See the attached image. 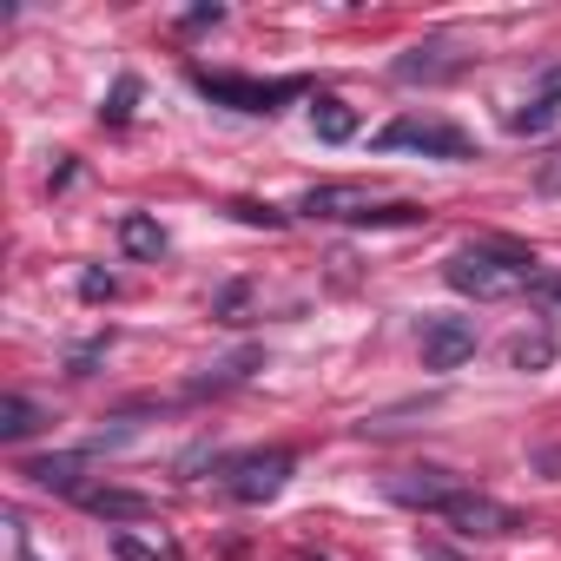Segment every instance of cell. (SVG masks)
<instances>
[{"mask_svg": "<svg viewBox=\"0 0 561 561\" xmlns=\"http://www.w3.org/2000/svg\"><path fill=\"white\" fill-rule=\"evenodd\" d=\"M443 285L476 298V305H495V298H515L535 285V257L528 251H508V244H469L443 264Z\"/></svg>", "mask_w": 561, "mask_h": 561, "instance_id": "obj_1", "label": "cell"}, {"mask_svg": "<svg viewBox=\"0 0 561 561\" xmlns=\"http://www.w3.org/2000/svg\"><path fill=\"white\" fill-rule=\"evenodd\" d=\"M377 146H383V152H430V159H476L469 133L449 126V119H436V113H403V119H390V126L377 133Z\"/></svg>", "mask_w": 561, "mask_h": 561, "instance_id": "obj_2", "label": "cell"}, {"mask_svg": "<svg viewBox=\"0 0 561 561\" xmlns=\"http://www.w3.org/2000/svg\"><path fill=\"white\" fill-rule=\"evenodd\" d=\"M436 515H443L456 535H469V541H502V535H522V528H528L508 502H495V495H482V489H456Z\"/></svg>", "mask_w": 561, "mask_h": 561, "instance_id": "obj_3", "label": "cell"}, {"mask_svg": "<svg viewBox=\"0 0 561 561\" xmlns=\"http://www.w3.org/2000/svg\"><path fill=\"white\" fill-rule=\"evenodd\" d=\"M192 87L231 113H277L285 100H298V80H238V73H192Z\"/></svg>", "mask_w": 561, "mask_h": 561, "instance_id": "obj_4", "label": "cell"}, {"mask_svg": "<svg viewBox=\"0 0 561 561\" xmlns=\"http://www.w3.org/2000/svg\"><path fill=\"white\" fill-rule=\"evenodd\" d=\"M291 476V449H251V456H231L225 462V489L238 502H271Z\"/></svg>", "mask_w": 561, "mask_h": 561, "instance_id": "obj_5", "label": "cell"}, {"mask_svg": "<svg viewBox=\"0 0 561 561\" xmlns=\"http://www.w3.org/2000/svg\"><path fill=\"white\" fill-rule=\"evenodd\" d=\"M476 357V324L469 318H430L423 324V370H456Z\"/></svg>", "mask_w": 561, "mask_h": 561, "instance_id": "obj_6", "label": "cell"}, {"mask_svg": "<svg viewBox=\"0 0 561 561\" xmlns=\"http://www.w3.org/2000/svg\"><path fill=\"white\" fill-rule=\"evenodd\" d=\"M456 489H462V482H456L449 469H397V476L383 482V495L403 502V508H443Z\"/></svg>", "mask_w": 561, "mask_h": 561, "instance_id": "obj_7", "label": "cell"}, {"mask_svg": "<svg viewBox=\"0 0 561 561\" xmlns=\"http://www.w3.org/2000/svg\"><path fill=\"white\" fill-rule=\"evenodd\" d=\"M456 73H462V54L449 41H423L397 60V80H410V87H436V80H456Z\"/></svg>", "mask_w": 561, "mask_h": 561, "instance_id": "obj_8", "label": "cell"}, {"mask_svg": "<svg viewBox=\"0 0 561 561\" xmlns=\"http://www.w3.org/2000/svg\"><path fill=\"white\" fill-rule=\"evenodd\" d=\"M298 211H305V218H364V225H370L377 198H370L364 185H311V192L298 198Z\"/></svg>", "mask_w": 561, "mask_h": 561, "instance_id": "obj_9", "label": "cell"}, {"mask_svg": "<svg viewBox=\"0 0 561 561\" xmlns=\"http://www.w3.org/2000/svg\"><path fill=\"white\" fill-rule=\"evenodd\" d=\"M21 476L27 482H41V489H60V495H87V449H60V456H27L21 462Z\"/></svg>", "mask_w": 561, "mask_h": 561, "instance_id": "obj_10", "label": "cell"}, {"mask_svg": "<svg viewBox=\"0 0 561 561\" xmlns=\"http://www.w3.org/2000/svg\"><path fill=\"white\" fill-rule=\"evenodd\" d=\"M554 119H561V67H548V73H541V87L508 113V133H548Z\"/></svg>", "mask_w": 561, "mask_h": 561, "instance_id": "obj_11", "label": "cell"}, {"mask_svg": "<svg viewBox=\"0 0 561 561\" xmlns=\"http://www.w3.org/2000/svg\"><path fill=\"white\" fill-rule=\"evenodd\" d=\"M100 522H146L152 515V495H133V489H87L80 495Z\"/></svg>", "mask_w": 561, "mask_h": 561, "instance_id": "obj_12", "label": "cell"}, {"mask_svg": "<svg viewBox=\"0 0 561 561\" xmlns=\"http://www.w3.org/2000/svg\"><path fill=\"white\" fill-rule=\"evenodd\" d=\"M41 423H47L41 403H27V397H0V443H27Z\"/></svg>", "mask_w": 561, "mask_h": 561, "instance_id": "obj_13", "label": "cell"}, {"mask_svg": "<svg viewBox=\"0 0 561 561\" xmlns=\"http://www.w3.org/2000/svg\"><path fill=\"white\" fill-rule=\"evenodd\" d=\"M311 126H318L324 146H344V139L357 133V113H351L344 100H318V106H311Z\"/></svg>", "mask_w": 561, "mask_h": 561, "instance_id": "obj_14", "label": "cell"}, {"mask_svg": "<svg viewBox=\"0 0 561 561\" xmlns=\"http://www.w3.org/2000/svg\"><path fill=\"white\" fill-rule=\"evenodd\" d=\"M119 244H126V257H159L165 251V231L133 211V218H119Z\"/></svg>", "mask_w": 561, "mask_h": 561, "instance_id": "obj_15", "label": "cell"}, {"mask_svg": "<svg viewBox=\"0 0 561 561\" xmlns=\"http://www.w3.org/2000/svg\"><path fill=\"white\" fill-rule=\"evenodd\" d=\"M113 554H119V561H179L172 541H146V535H133V528H113Z\"/></svg>", "mask_w": 561, "mask_h": 561, "instance_id": "obj_16", "label": "cell"}, {"mask_svg": "<svg viewBox=\"0 0 561 561\" xmlns=\"http://www.w3.org/2000/svg\"><path fill=\"white\" fill-rule=\"evenodd\" d=\"M508 364H515V370H548V364H554V337H541V331L528 337V331H522V337L508 344Z\"/></svg>", "mask_w": 561, "mask_h": 561, "instance_id": "obj_17", "label": "cell"}, {"mask_svg": "<svg viewBox=\"0 0 561 561\" xmlns=\"http://www.w3.org/2000/svg\"><path fill=\"white\" fill-rule=\"evenodd\" d=\"M244 311H251V285H225V291H218V305H211V318H218V324H244Z\"/></svg>", "mask_w": 561, "mask_h": 561, "instance_id": "obj_18", "label": "cell"}, {"mask_svg": "<svg viewBox=\"0 0 561 561\" xmlns=\"http://www.w3.org/2000/svg\"><path fill=\"white\" fill-rule=\"evenodd\" d=\"M528 298H535L541 311H554V318H561V271H535V285H528Z\"/></svg>", "mask_w": 561, "mask_h": 561, "instance_id": "obj_19", "label": "cell"}, {"mask_svg": "<svg viewBox=\"0 0 561 561\" xmlns=\"http://www.w3.org/2000/svg\"><path fill=\"white\" fill-rule=\"evenodd\" d=\"M231 211H238L244 225H264V231H277V225H285V211H271V205H251V198H238Z\"/></svg>", "mask_w": 561, "mask_h": 561, "instance_id": "obj_20", "label": "cell"}, {"mask_svg": "<svg viewBox=\"0 0 561 561\" xmlns=\"http://www.w3.org/2000/svg\"><path fill=\"white\" fill-rule=\"evenodd\" d=\"M133 93H139V87H133V80H119V93H113V106H106V119H126V113H133Z\"/></svg>", "mask_w": 561, "mask_h": 561, "instance_id": "obj_21", "label": "cell"}, {"mask_svg": "<svg viewBox=\"0 0 561 561\" xmlns=\"http://www.w3.org/2000/svg\"><path fill=\"white\" fill-rule=\"evenodd\" d=\"M80 291H87V298H113V277H106V271H87Z\"/></svg>", "mask_w": 561, "mask_h": 561, "instance_id": "obj_22", "label": "cell"}, {"mask_svg": "<svg viewBox=\"0 0 561 561\" xmlns=\"http://www.w3.org/2000/svg\"><path fill=\"white\" fill-rule=\"evenodd\" d=\"M535 185H541V192H561V152H554V159L541 165V179H535Z\"/></svg>", "mask_w": 561, "mask_h": 561, "instance_id": "obj_23", "label": "cell"}, {"mask_svg": "<svg viewBox=\"0 0 561 561\" xmlns=\"http://www.w3.org/2000/svg\"><path fill=\"white\" fill-rule=\"evenodd\" d=\"M21 561H41V554H34V548H27V541H21Z\"/></svg>", "mask_w": 561, "mask_h": 561, "instance_id": "obj_24", "label": "cell"}, {"mask_svg": "<svg viewBox=\"0 0 561 561\" xmlns=\"http://www.w3.org/2000/svg\"><path fill=\"white\" fill-rule=\"evenodd\" d=\"M423 561H449V554H423Z\"/></svg>", "mask_w": 561, "mask_h": 561, "instance_id": "obj_25", "label": "cell"}]
</instances>
